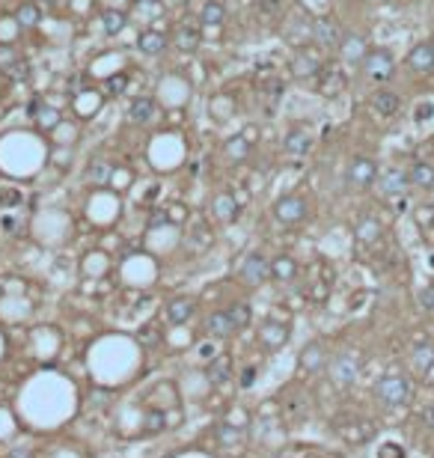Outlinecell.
<instances>
[{"mask_svg":"<svg viewBox=\"0 0 434 458\" xmlns=\"http://www.w3.org/2000/svg\"><path fill=\"white\" fill-rule=\"evenodd\" d=\"M360 66H363V75L369 80H375V84H387L396 75V57L387 48H372Z\"/></svg>","mask_w":434,"mask_h":458,"instance_id":"obj_1","label":"cell"},{"mask_svg":"<svg viewBox=\"0 0 434 458\" xmlns=\"http://www.w3.org/2000/svg\"><path fill=\"white\" fill-rule=\"evenodd\" d=\"M375 396L381 399L387 408H399L411 399V381L404 378V375H384V378L375 384Z\"/></svg>","mask_w":434,"mask_h":458,"instance_id":"obj_2","label":"cell"},{"mask_svg":"<svg viewBox=\"0 0 434 458\" xmlns=\"http://www.w3.org/2000/svg\"><path fill=\"white\" fill-rule=\"evenodd\" d=\"M306 214H310V209H306V200L304 196H279V200L274 203V218L279 223H286V227H295V223H301Z\"/></svg>","mask_w":434,"mask_h":458,"instance_id":"obj_3","label":"cell"},{"mask_svg":"<svg viewBox=\"0 0 434 458\" xmlns=\"http://www.w3.org/2000/svg\"><path fill=\"white\" fill-rule=\"evenodd\" d=\"M378 164L372 158H366V155H357L354 161L348 164V182L351 187H360V191H366V187H372L378 185Z\"/></svg>","mask_w":434,"mask_h":458,"instance_id":"obj_4","label":"cell"},{"mask_svg":"<svg viewBox=\"0 0 434 458\" xmlns=\"http://www.w3.org/2000/svg\"><path fill=\"white\" fill-rule=\"evenodd\" d=\"M404 66H408V71H413V75H431L434 71V42H420L413 45V48L408 51V57H404Z\"/></svg>","mask_w":434,"mask_h":458,"instance_id":"obj_5","label":"cell"},{"mask_svg":"<svg viewBox=\"0 0 434 458\" xmlns=\"http://www.w3.org/2000/svg\"><path fill=\"white\" fill-rule=\"evenodd\" d=\"M330 378L336 387H351V384L357 381V372H360V366H357V357L354 354H339V357H333L330 360Z\"/></svg>","mask_w":434,"mask_h":458,"instance_id":"obj_6","label":"cell"},{"mask_svg":"<svg viewBox=\"0 0 434 458\" xmlns=\"http://www.w3.org/2000/svg\"><path fill=\"white\" fill-rule=\"evenodd\" d=\"M312 39L319 42L321 48H333V45L342 42V30L333 18L319 15V18H312Z\"/></svg>","mask_w":434,"mask_h":458,"instance_id":"obj_7","label":"cell"},{"mask_svg":"<svg viewBox=\"0 0 434 458\" xmlns=\"http://www.w3.org/2000/svg\"><path fill=\"white\" fill-rule=\"evenodd\" d=\"M268 277H271V262L262 253H250L247 259H244V265H241V280L244 283L259 286V283H265Z\"/></svg>","mask_w":434,"mask_h":458,"instance_id":"obj_8","label":"cell"},{"mask_svg":"<svg viewBox=\"0 0 434 458\" xmlns=\"http://www.w3.org/2000/svg\"><path fill=\"white\" fill-rule=\"evenodd\" d=\"M408 187H411V179L399 167H393V170H387V173L378 176V191H381L384 196H402Z\"/></svg>","mask_w":434,"mask_h":458,"instance_id":"obj_9","label":"cell"},{"mask_svg":"<svg viewBox=\"0 0 434 458\" xmlns=\"http://www.w3.org/2000/svg\"><path fill=\"white\" fill-rule=\"evenodd\" d=\"M372 111L378 116H384V119H393V116L402 111V95L393 93V89H378L372 95Z\"/></svg>","mask_w":434,"mask_h":458,"instance_id":"obj_10","label":"cell"},{"mask_svg":"<svg viewBox=\"0 0 434 458\" xmlns=\"http://www.w3.org/2000/svg\"><path fill=\"white\" fill-rule=\"evenodd\" d=\"M288 339V328L283 325V321H265V325L259 328V343L265 345V348H271V352H274V348H279Z\"/></svg>","mask_w":434,"mask_h":458,"instance_id":"obj_11","label":"cell"},{"mask_svg":"<svg viewBox=\"0 0 434 458\" xmlns=\"http://www.w3.org/2000/svg\"><path fill=\"white\" fill-rule=\"evenodd\" d=\"M339 54H342V60L345 62H363V57L369 54V48H366V39L363 36H345V39L339 42Z\"/></svg>","mask_w":434,"mask_h":458,"instance_id":"obj_12","label":"cell"},{"mask_svg":"<svg viewBox=\"0 0 434 458\" xmlns=\"http://www.w3.org/2000/svg\"><path fill=\"white\" fill-rule=\"evenodd\" d=\"M321 69H324V62L315 57V54H297L295 62H292V75L295 78H315V75H321Z\"/></svg>","mask_w":434,"mask_h":458,"instance_id":"obj_13","label":"cell"},{"mask_svg":"<svg viewBox=\"0 0 434 458\" xmlns=\"http://www.w3.org/2000/svg\"><path fill=\"white\" fill-rule=\"evenodd\" d=\"M408 179L413 187H420V191H434V164L429 161H417L411 170H408Z\"/></svg>","mask_w":434,"mask_h":458,"instance_id":"obj_14","label":"cell"},{"mask_svg":"<svg viewBox=\"0 0 434 458\" xmlns=\"http://www.w3.org/2000/svg\"><path fill=\"white\" fill-rule=\"evenodd\" d=\"M283 149L288 152V155H306V152L312 149V134H310V131H304V128L288 131V134H286Z\"/></svg>","mask_w":434,"mask_h":458,"instance_id":"obj_15","label":"cell"},{"mask_svg":"<svg viewBox=\"0 0 434 458\" xmlns=\"http://www.w3.org/2000/svg\"><path fill=\"white\" fill-rule=\"evenodd\" d=\"M301 366L306 372H319L328 366V354H324V348L319 343H312V345H306L304 352H301Z\"/></svg>","mask_w":434,"mask_h":458,"instance_id":"obj_16","label":"cell"},{"mask_svg":"<svg viewBox=\"0 0 434 458\" xmlns=\"http://www.w3.org/2000/svg\"><path fill=\"white\" fill-rule=\"evenodd\" d=\"M411 363H413V369L422 372V375L431 372V366H434V343H420V345H413Z\"/></svg>","mask_w":434,"mask_h":458,"instance_id":"obj_17","label":"cell"},{"mask_svg":"<svg viewBox=\"0 0 434 458\" xmlns=\"http://www.w3.org/2000/svg\"><path fill=\"white\" fill-rule=\"evenodd\" d=\"M205 328H209V334L217 336V339H226L235 334V325L229 319V312H212L209 321H205Z\"/></svg>","mask_w":434,"mask_h":458,"instance_id":"obj_18","label":"cell"},{"mask_svg":"<svg viewBox=\"0 0 434 458\" xmlns=\"http://www.w3.org/2000/svg\"><path fill=\"white\" fill-rule=\"evenodd\" d=\"M111 176H113V167H111V161H104V158H95L93 164L87 167V182H93L95 187H104L111 182Z\"/></svg>","mask_w":434,"mask_h":458,"instance_id":"obj_19","label":"cell"},{"mask_svg":"<svg viewBox=\"0 0 434 458\" xmlns=\"http://www.w3.org/2000/svg\"><path fill=\"white\" fill-rule=\"evenodd\" d=\"M194 316V301L191 298H176V301H170V307H167V319H170V325H185L187 319Z\"/></svg>","mask_w":434,"mask_h":458,"instance_id":"obj_20","label":"cell"},{"mask_svg":"<svg viewBox=\"0 0 434 458\" xmlns=\"http://www.w3.org/2000/svg\"><path fill=\"white\" fill-rule=\"evenodd\" d=\"M229 375H232V363H229V357H214V360L209 363V369H205V378H209L214 387H220V384L229 381Z\"/></svg>","mask_w":434,"mask_h":458,"instance_id":"obj_21","label":"cell"},{"mask_svg":"<svg viewBox=\"0 0 434 458\" xmlns=\"http://www.w3.org/2000/svg\"><path fill=\"white\" fill-rule=\"evenodd\" d=\"M295 274H297V262L292 256H277L274 262H271V277L279 283H288V280H295Z\"/></svg>","mask_w":434,"mask_h":458,"instance_id":"obj_22","label":"cell"},{"mask_svg":"<svg viewBox=\"0 0 434 458\" xmlns=\"http://www.w3.org/2000/svg\"><path fill=\"white\" fill-rule=\"evenodd\" d=\"M357 241H363V244H375L378 238H381V223H378L375 218H363L357 223Z\"/></svg>","mask_w":434,"mask_h":458,"instance_id":"obj_23","label":"cell"},{"mask_svg":"<svg viewBox=\"0 0 434 458\" xmlns=\"http://www.w3.org/2000/svg\"><path fill=\"white\" fill-rule=\"evenodd\" d=\"M152 116H155V102H152V98H137V102L131 104V111H128V119L137 122V125L149 122Z\"/></svg>","mask_w":434,"mask_h":458,"instance_id":"obj_24","label":"cell"},{"mask_svg":"<svg viewBox=\"0 0 434 458\" xmlns=\"http://www.w3.org/2000/svg\"><path fill=\"white\" fill-rule=\"evenodd\" d=\"M238 211H241L238 203H235V196H229V194H220L214 200V214L220 220H235V218H238Z\"/></svg>","mask_w":434,"mask_h":458,"instance_id":"obj_25","label":"cell"},{"mask_svg":"<svg viewBox=\"0 0 434 458\" xmlns=\"http://www.w3.org/2000/svg\"><path fill=\"white\" fill-rule=\"evenodd\" d=\"M137 48H140L143 54H161V51L167 48V39H164L161 33H155V30H146V33H140Z\"/></svg>","mask_w":434,"mask_h":458,"instance_id":"obj_26","label":"cell"},{"mask_svg":"<svg viewBox=\"0 0 434 458\" xmlns=\"http://www.w3.org/2000/svg\"><path fill=\"white\" fill-rule=\"evenodd\" d=\"M39 6L36 3H21L18 6V12H15V21H18V27H36L39 24Z\"/></svg>","mask_w":434,"mask_h":458,"instance_id":"obj_27","label":"cell"},{"mask_svg":"<svg viewBox=\"0 0 434 458\" xmlns=\"http://www.w3.org/2000/svg\"><path fill=\"white\" fill-rule=\"evenodd\" d=\"M0 71L9 75V78H15V80H27V78H30V62L15 57V60H9L6 66H0Z\"/></svg>","mask_w":434,"mask_h":458,"instance_id":"obj_28","label":"cell"},{"mask_svg":"<svg viewBox=\"0 0 434 458\" xmlns=\"http://www.w3.org/2000/svg\"><path fill=\"white\" fill-rule=\"evenodd\" d=\"M226 312H229V319H232L235 330H241V328H247V325H250V307H247L244 301H235Z\"/></svg>","mask_w":434,"mask_h":458,"instance_id":"obj_29","label":"cell"},{"mask_svg":"<svg viewBox=\"0 0 434 458\" xmlns=\"http://www.w3.org/2000/svg\"><path fill=\"white\" fill-rule=\"evenodd\" d=\"M125 21H128V18H125V12H116V9H111V12H104L102 15V24H104V33H119V30H125Z\"/></svg>","mask_w":434,"mask_h":458,"instance_id":"obj_30","label":"cell"},{"mask_svg":"<svg viewBox=\"0 0 434 458\" xmlns=\"http://www.w3.org/2000/svg\"><path fill=\"white\" fill-rule=\"evenodd\" d=\"M176 45L182 51H196V48H200V33H196V30H179L176 33Z\"/></svg>","mask_w":434,"mask_h":458,"instance_id":"obj_31","label":"cell"},{"mask_svg":"<svg viewBox=\"0 0 434 458\" xmlns=\"http://www.w3.org/2000/svg\"><path fill=\"white\" fill-rule=\"evenodd\" d=\"M164 426H167L164 411H149V414L143 417V428H146V432H164Z\"/></svg>","mask_w":434,"mask_h":458,"instance_id":"obj_32","label":"cell"},{"mask_svg":"<svg viewBox=\"0 0 434 458\" xmlns=\"http://www.w3.org/2000/svg\"><path fill=\"white\" fill-rule=\"evenodd\" d=\"M223 21V6L220 3H205L203 6V24H220Z\"/></svg>","mask_w":434,"mask_h":458,"instance_id":"obj_33","label":"cell"},{"mask_svg":"<svg viewBox=\"0 0 434 458\" xmlns=\"http://www.w3.org/2000/svg\"><path fill=\"white\" fill-rule=\"evenodd\" d=\"M0 205H3V209H12V205H21V194L12 191V187H0Z\"/></svg>","mask_w":434,"mask_h":458,"instance_id":"obj_34","label":"cell"},{"mask_svg":"<svg viewBox=\"0 0 434 458\" xmlns=\"http://www.w3.org/2000/svg\"><path fill=\"white\" fill-rule=\"evenodd\" d=\"M420 307L426 310V312H434V283L420 292Z\"/></svg>","mask_w":434,"mask_h":458,"instance_id":"obj_35","label":"cell"},{"mask_svg":"<svg viewBox=\"0 0 434 458\" xmlns=\"http://www.w3.org/2000/svg\"><path fill=\"white\" fill-rule=\"evenodd\" d=\"M378 458H404V450L399 444H384L381 450H378Z\"/></svg>","mask_w":434,"mask_h":458,"instance_id":"obj_36","label":"cell"},{"mask_svg":"<svg viewBox=\"0 0 434 458\" xmlns=\"http://www.w3.org/2000/svg\"><path fill=\"white\" fill-rule=\"evenodd\" d=\"M125 84H128V78L125 75H113V78H107V93H113V95H119Z\"/></svg>","mask_w":434,"mask_h":458,"instance_id":"obj_37","label":"cell"},{"mask_svg":"<svg viewBox=\"0 0 434 458\" xmlns=\"http://www.w3.org/2000/svg\"><path fill=\"white\" fill-rule=\"evenodd\" d=\"M217 437H220V444H235V441H238V428H235V426H220V428H217Z\"/></svg>","mask_w":434,"mask_h":458,"instance_id":"obj_38","label":"cell"},{"mask_svg":"<svg viewBox=\"0 0 434 458\" xmlns=\"http://www.w3.org/2000/svg\"><path fill=\"white\" fill-rule=\"evenodd\" d=\"M431 116H434V104H431V102H422V104L417 107V113H413V119L422 122V119H431Z\"/></svg>","mask_w":434,"mask_h":458,"instance_id":"obj_39","label":"cell"},{"mask_svg":"<svg viewBox=\"0 0 434 458\" xmlns=\"http://www.w3.org/2000/svg\"><path fill=\"white\" fill-rule=\"evenodd\" d=\"M161 223H167V211H164V209H158V211L149 218V229H158Z\"/></svg>","mask_w":434,"mask_h":458,"instance_id":"obj_40","label":"cell"},{"mask_svg":"<svg viewBox=\"0 0 434 458\" xmlns=\"http://www.w3.org/2000/svg\"><path fill=\"white\" fill-rule=\"evenodd\" d=\"M232 152V155H244V152H247V143L244 140H229V146H226Z\"/></svg>","mask_w":434,"mask_h":458,"instance_id":"obj_41","label":"cell"},{"mask_svg":"<svg viewBox=\"0 0 434 458\" xmlns=\"http://www.w3.org/2000/svg\"><path fill=\"white\" fill-rule=\"evenodd\" d=\"M256 3L265 9V12H277V9L283 6V0H256Z\"/></svg>","mask_w":434,"mask_h":458,"instance_id":"obj_42","label":"cell"},{"mask_svg":"<svg viewBox=\"0 0 434 458\" xmlns=\"http://www.w3.org/2000/svg\"><path fill=\"white\" fill-rule=\"evenodd\" d=\"M140 339H143V343H146V345H155V339H158V330H155V328H146V330H143V334H140Z\"/></svg>","mask_w":434,"mask_h":458,"instance_id":"obj_43","label":"cell"},{"mask_svg":"<svg viewBox=\"0 0 434 458\" xmlns=\"http://www.w3.org/2000/svg\"><path fill=\"white\" fill-rule=\"evenodd\" d=\"M253 378H256V369H244V375H241V384H244V387H250V384H253Z\"/></svg>","mask_w":434,"mask_h":458,"instance_id":"obj_44","label":"cell"},{"mask_svg":"<svg viewBox=\"0 0 434 458\" xmlns=\"http://www.w3.org/2000/svg\"><path fill=\"white\" fill-rule=\"evenodd\" d=\"M9 458H33V453L27 450V446H21V450H12V453H9Z\"/></svg>","mask_w":434,"mask_h":458,"instance_id":"obj_45","label":"cell"},{"mask_svg":"<svg viewBox=\"0 0 434 458\" xmlns=\"http://www.w3.org/2000/svg\"><path fill=\"white\" fill-rule=\"evenodd\" d=\"M422 423H426V426H431V428H434V408L422 411Z\"/></svg>","mask_w":434,"mask_h":458,"instance_id":"obj_46","label":"cell"},{"mask_svg":"<svg viewBox=\"0 0 434 458\" xmlns=\"http://www.w3.org/2000/svg\"><path fill=\"white\" fill-rule=\"evenodd\" d=\"M167 458H173V455H167Z\"/></svg>","mask_w":434,"mask_h":458,"instance_id":"obj_47","label":"cell"},{"mask_svg":"<svg viewBox=\"0 0 434 458\" xmlns=\"http://www.w3.org/2000/svg\"><path fill=\"white\" fill-rule=\"evenodd\" d=\"M0 75H3V71H0Z\"/></svg>","mask_w":434,"mask_h":458,"instance_id":"obj_48","label":"cell"}]
</instances>
